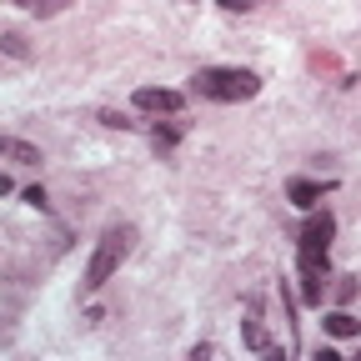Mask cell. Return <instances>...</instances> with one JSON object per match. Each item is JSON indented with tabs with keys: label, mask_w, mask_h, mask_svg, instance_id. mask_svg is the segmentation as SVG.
<instances>
[{
	"label": "cell",
	"mask_w": 361,
	"mask_h": 361,
	"mask_svg": "<svg viewBox=\"0 0 361 361\" xmlns=\"http://www.w3.org/2000/svg\"><path fill=\"white\" fill-rule=\"evenodd\" d=\"M0 161L6 166H40V151L30 141H16V135H0Z\"/></svg>",
	"instance_id": "cell-6"
},
{
	"label": "cell",
	"mask_w": 361,
	"mask_h": 361,
	"mask_svg": "<svg viewBox=\"0 0 361 361\" xmlns=\"http://www.w3.org/2000/svg\"><path fill=\"white\" fill-rule=\"evenodd\" d=\"M241 341H246V351L256 361H286V351L276 346V336H271L266 322H261V301L256 296L246 301V316H241Z\"/></svg>",
	"instance_id": "cell-3"
},
{
	"label": "cell",
	"mask_w": 361,
	"mask_h": 361,
	"mask_svg": "<svg viewBox=\"0 0 361 361\" xmlns=\"http://www.w3.org/2000/svg\"><path fill=\"white\" fill-rule=\"evenodd\" d=\"M326 331H331V336H356L361 322H356L351 311H331V316H326Z\"/></svg>",
	"instance_id": "cell-8"
},
{
	"label": "cell",
	"mask_w": 361,
	"mask_h": 361,
	"mask_svg": "<svg viewBox=\"0 0 361 361\" xmlns=\"http://www.w3.org/2000/svg\"><path fill=\"white\" fill-rule=\"evenodd\" d=\"M331 236H336V216H331V211H311L306 226H301L296 251H306V256H326V251H331Z\"/></svg>",
	"instance_id": "cell-4"
},
{
	"label": "cell",
	"mask_w": 361,
	"mask_h": 361,
	"mask_svg": "<svg viewBox=\"0 0 361 361\" xmlns=\"http://www.w3.org/2000/svg\"><path fill=\"white\" fill-rule=\"evenodd\" d=\"M351 296H356V281H351V276H341V286H336V301H341V306H336V311H346V301H351Z\"/></svg>",
	"instance_id": "cell-9"
},
{
	"label": "cell",
	"mask_w": 361,
	"mask_h": 361,
	"mask_svg": "<svg viewBox=\"0 0 361 361\" xmlns=\"http://www.w3.org/2000/svg\"><path fill=\"white\" fill-rule=\"evenodd\" d=\"M322 191H326L322 180H291V201H296V206H306V211L322 201Z\"/></svg>",
	"instance_id": "cell-7"
},
{
	"label": "cell",
	"mask_w": 361,
	"mask_h": 361,
	"mask_svg": "<svg viewBox=\"0 0 361 361\" xmlns=\"http://www.w3.org/2000/svg\"><path fill=\"white\" fill-rule=\"evenodd\" d=\"M156 146H161V151L176 146V126H156Z\"/></svg>",
	"instance_id": "cell-11"
},
{
	"label": "cell",
	"mask_w": 361,
	"mask_h": 361,
	"mask_svg": "<svg viewBox=\"0 0 361 361\" xmlns=\"http://www.w3.org/2000/svg\"><path fill=\"white\" fill-rule=\"evenodd\" d=\"M130 241H135V226H106L96 251H90V266H85V291H101L116 276L121 261L130 256Z\"/></svg>",
	"instance_id": "cell-2"
},
{
	"label": "cell",
	"mask_w": 361,
	"mask_h": 361,
	"mask_svg": "<svg viewBox=\"0 0 361 361\" xmlns=\"http://www.w3.org/2000/svg\"><path fill=\"white\" fill-rule=\"evenodd\" d=\"M191 90L201 101H221V106H236V101H251L261 90V75L256 71H241V66H201L191 75Z\"/></svg>",
	"instance_id": "cell-1"
},
{
	"label": "cell",
	"mask_w": 361,
	"mask_h": 361,
	"mask_svg": "<svg viewBox=\"0 0 361 361\" xmlns=\"http://www.w3.org/2000/svg\"><path fill=\"white\" fill-rule=\"evenodd\" d=\"M0 45H6V51H11V56H20V61L30 56V51H25V40H20V35H0Z\"/></svg>",
	"instance_id": "cell-10"
},
{
	"label": "cell",
	"mask_w": 361,
	"mask_h": 361,
	"mask_svg": "<svg viewBox=\"0 0 361 361\" xmlns=\"http://www.w3.org/2000/svg\"><path fill=\"white\" fill-rule=\"evenodd\" d=\"M130 101L146 116H180V106H186V96H180V90H166V85H141Z\"/></svg>",
	"instance_id": "cell-5"
}]
</instances>
